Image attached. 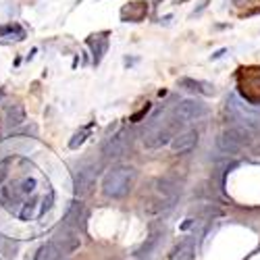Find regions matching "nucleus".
I'll return each instance as SVG.
<instances>
[{
  "label": "nucleus",
  "instance_id": "nucleus-21",
  "mask_svg": "<svg viewBox=\"0 0 260 260\" xmlns=\"http://www.w3.org/2000/svg\"><path fill=\"white\" fill-rule=\"evenodd\" d=\"M88 135H90V125L83 127V129H79L77 133H73V137L69 140V148H71V150H77V148L83 146V142L88 140Z\"/></svg>",
  "mask_w": 260,
  "mask_h": 260
},
{
  "label": "nucleus",
  "instance_id": "nucleus-5",
  "mask_svg": "<svg viewBox=\"0 0 260 260\" xmlns=\"http://www.w3.org/2000/svg\"><path fill=\"white\" fill-rule=\"evenodd\" d=\"M206 113H208V106L202 100L188 98V100H179L175 104L171 117H173V123H192V121L206 117Z\"/></svg>",
  "mask_w": 260,
  "mask_h": 260
},
{
  "label": "nucleus",
  "instance_id": "nucleus-12",
  "mask_svg": "<svg viewBox=\"0 0 260 260\" xmlns=\"http://www.w3.org/2000/svg\"><path fill=\"white\" fill-rule=\"evenodd\" d=\"M177 86L194 92V94H200V96H215V86L208 81H202V79H192V77H181L177 81Z\"/></svg>",
  "mask_w": 260,
  "mask_h": 260
},
{
  "label": "nucleus",
  "instance_id": "nucleus-24",
  "mask_svg": "<svg viewBox=\"0 0 260 260\" xmlns=\"http://www.w3.org/2000/svg\"><path fill=\"white\" fill-rule=\"evenodd\" d=\"M8 164H11V159H6V161H2L0 162V185L4 183V179H6V175H8Z\"/></svg>",
  "mask_w": 260,
  "mask_h": 260
},
{
  "label": "nucleus",
  "instance_id": "nucleus-26",
  "mask_svg": "<svg viewBox=\"0 0 260 260\" xmlns=\"http://www.w3.org/2000/svg\"><path fill=\"white\" fill-rule=\"evenodd\" d=\"M148 108H150V106H148V104H146V106H144V108H142V110H140V113H137V115H135V117H133L131 121H140V119H142V117H144V115L148 113Z\"/></svg>",
  "mask_w": 260,
  "mask_h": 260
},
{
  "label": "nucleus",
  "instance_id": "nucleus-6",
  "mask_svg": "<svg viewBox=\"0 0 260 260\" xmlns=\"http://www.w3.org/2000/svg\"><path fill=\"white\" fill-rule=\"evenodd\" d=\"M173 140V127L171 123H162V121H152L144 131V146L148 150H159V148L171 144Z\"/></svg>",
  "mask_w": 260,
  "mask_h": 260
},
{
  "label": "nucleus",
  "instance_id": "nucleus-3",
  "mask_svg": "<svg viewBox=\"0 0 260 260\" xmlns=\"http://www.w3.org/2000/svg\"><path fill=\"white\" fill-rule=\"evenodd\" d=\"M252 144V131H248L241 125H231L225 131H221L217 137V148L223 154H237L244 150V146Z\"/></svg>",
  "mask_w": 260,
  "mask_h": 260
},
{
  "label": "nucleus",
  "instance_id": "nucleus-22",
  "mask_svg": "<svg viewBox=\"0 0 260 260\" xmlns=\"http://www.w3.org/2000/svg\"><path fill=\"white\" fill-rule=\"evenodd\" d=\"M35 188H38V181H35L33 177H25L21 183H19V192H21V196H30V194L35 192Z\"/></svg>",
  "mask_w": 260,
  "mask_h": 260
},
{
  "label": "nucleus",
  "instance_id": "nucleus-2",
  "mask_svg": "<svg viewBox=\"0 0 260 260\" xmlns=\"http://www.w3.org/2000/svg\"><path fill=\"white\" fill-rule=\"evenodd\" d=\"M152 194H154V198L148 202L146 208H148V212H152V215H161V212H166L175 206V202L179 200L181 188L177 181H173L169 177H161L154 181Z\"/></svg>",
  "mask_w": 260,
  "mask_h": 260
},
{
  "label": "nucleus",
  "instance_id": "nucleus-19",
  "mask_svg": "<svg viewBox=\"0 0 260 260\" xmlns=\"http://www.w3.org/2000/svg\"><path fill=\"white\" fill-rule=\"evenodd\" d=\"M40 204H38V200L35 198H32V200H27L25 204H23V208L19 210V217L23 219V221H32V219H35L40 215Z\"/></svg>",
  "mask_w": 260,
  "mask_h": 260
},
{
  "label": "nucleus",
  "instance_id": "nucleus-13",
  "mask_svg": "<svg viewBox=\"0 0 260 260\" xmlns=\"http://www.w3.org/2000/svg\"><path fill=\"white\" fill-rule=\"evenodd\" d=\"M88 46L92 48V54H94V65H100L102 57H104L106 50H108V38H106V33L92 35V38L88 40Z\"/></svg>",
  "mask_w": 260,
  "mask_h": 260
},
{
  "label": "nucleus",
  "instance_id": "nucleus-25",
  "mask_svg": "<svg viewBox=\"0 0 260 260\" xmlns=\"http://www.w3.org/2000/svg\"><path fill=\"white\" fill-rule=\"evenodd\" d=\"M135 4H140V2H131V4H129V8H131V11H135ZM144 15H146V6H142L137 15H131V21H140Z\"/></svg>",
  "mask_w": 260,
  "mask_h": 260
},
{
  "label": "nucleus",
  "instance_id": "nucleus-14",
  "mask_svg": "<svg viewBox=\"0 0 260 260\" xmlns=\"http://www.w3.org/2000/svg\"><path fill=\"white\" fill-rule=\"evenodd\" d=\"M81 219H83V204H81V200H75L69 206L67 215H65V219H63V227L75 229V227H79Z\"/></svg>",
  "mask_w": 260,
  "mask_h": 260
},
{
  "label": "nucleus",
  "instance_id": "nucleus-27",
  "mask_svg": "<svg viewBox=\"0 0 260 260\" xmlns=\"http://www.w3.org/2000/svg\"><path fill=\"white\" fill-rule=\"evenodd\" d=\"M0 96H2V92H0Z\"/></svg>",
  "mask_w": 260,
  "mask_h": 260
},
{
  "label": "nucleus",
  "instance_id": "nucleus-23",
  "mask_svg": "<svg viewBox=\"0 0 260 260\" xmlns=\"http://www.w3.org/2000/svg\"><path fill=\"white\" fill-rule=\"evenodd\" d=\"M52 202H54V192H48L46 196L42 198V204H40V215H44L46 210L52 208Z\"/></svg>",
  "mask_w": 260,
  "mask_h": 260
},
{
  "label": "nucleus",
  "instance_id": "nucleus-1",
  "mask_svg": "<svg viewBox=\"0 0 260 260\" xmlns=\"http://www.w3.org/2000/svg\"><path fill=\"white\" fill-rule=\"evenodd\" d=\"M135 179H137V171L133 166L117 164L104 175V179H102V194H104L106 198L121 200L131 194Z\"/></svg>",
  "mask_w": 260,
  "mask_h": 260
},
{
  "label": "nucleus",
  "instance_id": "nucleus-20",
  "mask_svg": "<svg viewBox=\"0 0 260 260\" xmlns=\"http://www.w3.org/2000/svg\"><path fill=\"white\" fill-rule=\"evenodd\" d=\"M0 38H13V40H23L25 38V32L21 30L19 25H4L0 27Z\"/></svg>",
  "mask_w": 260,
  "mask_h": 260
},
{
  "label": "nucleus",
  "instance_id": "nucleus-17",
  "mask_svg": "<svg viewBox=\"0 0 260 260\" xmlns=\"http://www.w3.org/2000/svg\"><path fill=\"white\" fill-rule=\"evenodd\" d=\"M192 254H194V244H192L190 239H185V241H181V244L171 252L169 260H188Z\"/></svg>",
  "mask_w": 260,
  "mask_h": 260
},
{
  "label": "nucleus",
  "instance_id": "nucleus-7",
  "mask_svg": "<svg viewBox=\"0 0 260 260\" xmlns=\"http://www.w3.org/2000/svg\"><path fill=\"white\" fill-rule=\"evenodd\" d=\"M50 244L59 250L61 254H75L77 250H79V246H81V239H79V235L75 233V229H67V227H61L57 233H54V237H52V241Z\"/></svg>",
  "mask_w": 260,
  "mask_h": 260
},
{
  "label": "nucleus",
  "instance_id": "nucleus-10",
  "mask_svg": "<svg viewBox=\"0 0 260 260\" xmlns=\"http://www.w3.org/2000/svg\"><path fill=\"white\" fill-rule=\"evenodd\" d=\"M196 146H198V131L196 129H185V131L173 135V140H171V150L177 156L190 154Z\"/></svg>",
  "mask_w": 260,
  "mask_h": 260
},
{
  "label": "nucleus",
  "instance_id": "nucleus-4",
  "mask_svg": "<svg viewBox=\"0 0 260 260\" xmlns=\"http://www.w3.org/2000/svg\"><path fill=\"white\" fill-rule=\"evenodd\" d=\"M227 108H229V113L231 117H233L237 121V125L241 127H246L248 131H260V110H254V108H250L248 104H244L237 96H231L227 100Z\"/></svg>",
  "mask_w": 260,
  "mask_h": 260
},
{
  "label": "nucleus",
  "instance_id": "nucleus-9",
  "mask_svg": "<svg viewBox=\"0 0 260 260\" xmlns=\"http://www.w3.org/2000/svg\"><path fill=\"white\" fill-rule=\"evenodd\" d=\"M96 188V173L90 169V166H81L75 173V183H73V192H75V198L81 200L90 196Z\"/></svg>",
  "mask_w": 260,
  "mask_h": 260
},
{
  "label": "nucleus",
  "instance_id": "nucleus-11",
  "mask_svg": "<svg viewBox=\"0 0 260 260\" xmlns=\"http://www.w3.org/2000/svg\"><path fill=\"white\" fill-rule=\"evenodd\" d=\"M23 202V196H21V192H19V185H0V204L6 208V210H11V212H15L17 210V206Z\"/></svg>",
  "mask_w": 260,
  "mask_h": 260
},
{
  "label": "nucleus",
  "instance_id": "nucleus-15",
  "mask_svg": "<svg viewBox=\"0 0 260 260\" xmlns=\"http://www.w3.org/2000/svg\"><path fill=\"white\" fill-rule=\"evenodd\" d=\"M23 121H25V108H23V104H13V106L6 108V113H4L6 127H19Z\"/></svg>",
  "mask_w": 260,
  "mask_h": 260
},
{
  "label": "nucleus",
  "instance_id": "nucleus-8",
  "mask_svg": "<svg viewBox=\"0 0 260 260\" xmlns=\"http://www.w3.org/2000/svg\"><path fill=\"white\" fill-rule=\"evenodd\" d=\"M129 144H131V137H129L125 129H121L119 133L108 137V140L102 144V154H104L106 159H119V156H123L127 152Z\"/></svg>",
  "mask_w": 260,
  "mask_h": 260
},
{
  "label": "nucleus",
  "instance_id": "nucleus-16",
  "mask_svg": "<svg viewBox=\"0 0 260 260\" xmlns=\"http://www.w3.org/2000/svg\"><path fill=\"white\" fill-rule=\"evenodd\" d=\"M61 256L63 254L48 241V244H44V246L38 248V252H35L33 260H61Z\"/></svg>",
  "mask_w": 260,
  "mask_h": 260
},
{
  "label": "nucleus",
  "instance_id": "nucleus-18",
  "mask_svg": "<svg viewBox=\"0 0 260 260\" xmlns=\"http://www.w3.org/2000/svg\"><path fill=\"white\" fill-rule=\"evenodd\" d=\"M17 250H19V244H17V241L8 239L0 233V254H4L6 260H13L17 256Z\"/></svg>",
  "mask_w": 260,
  "mask_h": 260
}]
</instances>
